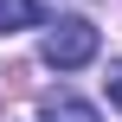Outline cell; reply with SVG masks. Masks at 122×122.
I'll return each instance as SVG.
<instances>
[{
	"instance_id": "1",
	"label": "cell",
	"mask_w": 122,
	"mask_h": 122,
	"mask_svg": "<svg viewBox=\"0 0 122 122\" xmlns=\"http://www.w3.org/2000/svg\"><path fill=\"white\" fill-rule=\"evenodd\" d=\"M39 58H45L51 71H84V64L97 58V26H90V19H77V13L51 19V26H45V39H39Z\"/></svg>"
},
{
	"instance_id": "2",
	"label": "cell",
	"mask_w": 122,
	"mask_h": 122,
	"mask_svg": "<svg viewBox=\"0 0 122 122\" xmlns=\"http://www.w3.org/2000/svg\"><path fill=\"white\" fill-rule=\"evenodd\" d=\"M39 122H97V109H90L84 97H64V90H58V97L39 103Z\"/></svg>"
},
{
	"instance_id": "3",
	"label": "cell",
	"mask_w": 122,
	"mask_h": 122,
	"mask_svg": "<svg viewBox=\"0 0 122 122\" xmlns=\"http://www.w3.org/2000/svg\"><path fill=\"white\" fill-rule=\"evenodd\" d=\"M26 26H45V6L39 0H0V32H26Z\"/></svg>"
},
{
	"instance_id": "4",
	"label": "cell",
	"mask_w": 122,
	"mask_h": 122,
	"mask_svg": "<svg viewBox=\"0 0 122 122\" xmlns=\"http://www.w3.org/2000/svg\"><path fill=\"white\" fill-rule=\"evenodd\" d=\"M103 84H109V103H116V109H122V58H116V64H109V77H103Z\"/></svg>"
}]
</instances>
